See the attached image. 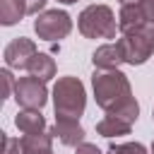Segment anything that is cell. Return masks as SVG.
<instances>
[{
  "instance_id": "10",
  "label": "cell",
  "mask_w": 154,
  "mask_h": 154,
  "mask_svg": "<svg viewBox=\"0 0 154 154\" xmlns=\"http://www.w3.org/2000/svg\"><path fill=\"white\" fill-rule=\"evenodd\" d=\"M91 63H94V67H99V70H118V65L125 63L123 51H120V43L116 41V43L99 46V48L94 51V55H91Z\"/></svg>"
},
{
  "instance_id": "7",
  "label": "cell",
  "mask_w": 154,
  "mask_h": 154,
  "mask_svg": "<svg viewBox=\"0 0 154 154\" xmlns=\"http://www.w3.org/2000/svg\"><path fill=\"white\" fill-rule=\"evenodd\" d=\"M36 53L38 51H36L34 41L19 36V38H14V41L7 43V48H5V63L12 70H29V63L34 60Z\"/></svg>"
},
{
  "instance_id": "11",
  "label": "cell",
  "mask_w": 154,
  "mask_h": 154,
  "mask_svg": "<svg viewBox=\"0 0 154 154\" xmlns=\"http://www.w3.org/2000/svg\"><path fill=\"white\" fill-rule=\"evenodd\" d=\"M14 125L24 132V135H36V132H46V118L41 116V111L34 108H24L17 113Z\"/></svg>"
},
{
  "instance_id": "24",
  "label": "cell",
  "mask_w": 154,
  "mask_h": 154,
  "mask_svg": "<svg viewBox=\"0 0 154 154\" xmlns=\"http://www.w3.org/2000/svg\"><path fill=\"white\" fill-rule=\"evenodd\" d=\"M152 154H154V144H152Z\"/></svg>"
},
{
  "instance_id": "23",
  "label": "cell",
  "mask_w": 154,
  "mask_h": 154,
  "mask_svg": "<svg viewBox=\"0 0 154 154\" xmlns=\"http://www.w3.org/2000/svg\"><path fill=\"white\" fill-rule=\"evenodd\" d=\"M123 5H128V2H140V0H120Z\"/></svg>"
},
{
  "instance_id": "12",
  "label": "cell",
  "mask_w": 154,
  "mask_h": 154,
  "mask_svg": "<svg viewBox=\"0 0 154 154\" xmlns=\"http://www.w3.org/2000/svg\"><path fill=\"white\" fill-rule=\"evenodd\" d=\"M130 123L128 120H123V118H118V116H113V113H106L99 123H96V132L101 135V137H118V135H130Z\"/></svg>"
},
{
  "instance_id": "19",
  "label": "cell",
  "mask_w": 154,
  "mask_h": 154,
  "mask_svg": "<svg viewBox=\"0 0 154 154\" xmlns=\"http://www.w3.org/2000/svg\"><path fill=\"white\" fill-rule=\"evenodd\" d=\"M24 2H26V12L29 14H38V10H43L48 0H24Z\"/></svg>"
},
{
  "instance_id": "25",
  "label": "cell",
  "mask_w": 154,
  "mask_h": 154,
  "mask_svg": "<svg viewBox=\"0 0 154 154\" xmlns=\"http://www.w3.org/2000/svg\"><path fill=\"white\" fill-rule=\"evenodd\" d=\"M152 120H154V111H152Z\"/></svg>"
},
{
  "instance_id": "2",
  "label": "cell",
  "mask_w": 154,
  "mask_h": 154,
  "mask_svg": "<svg viewBox=\"0 0 154 154\" xmlns=\"http://www.w3.org/2000/svg\"><path fill=\"white\" fill-rule=\"evenodd\" d=\"M53 106H55V118H79L87 106V94L84 84L79 77H60L53 87Z\"/></svg>"
},
{
  "instance_id": "22",
  "label": "cell",
  "mask_w": 154,
  "mask_h": 154,
  "mask_svg": "<svg viewBox=\"0 0 154 154\" xmlns=\"http://www.w3.org/2000/svg\"><path fill=\"white\" fill-rule=\"evenodd\" d=\"M58 2H63V5H72V2H77V0H58Z\"/></svg>"
},
{
  "instance_id": "17",
  "label": "cell",
  "mask_w": 154,
  "mask_h": 154,
  "mask_svg": "<svg viewBox=\"0 0 154 154\" xmlns=\"http://www.w3.org/2000/svg\"><path fill=\"white\" fill-rule=\"evenodd\" d=\"M108 154H147V149L140 142H128V144H113Z\"/></svg>"
},
{
  "instance_id": "9",
  "label": "cell",
  "mask_w": 154,
  "mask_h": 154,
  "mask_svg": "<svg viewBox=\"0 0 154 154\" xmlns=\"http://www.w3.org/2000/svg\"><path fill=\"white\" fill-rule=\"evenodd\" d=\"M147 14H144V7L142 2H128L120 7V17H118V29L123 34H130V31H137L142 26H147Z\"/></svg>"
},
{
  "instance_id": "8",
  "label": "cell",
  "mask_w": 154,
  "mask_h": 154,
  "mask_svg": "<svg viewBox=\"0 0 154 154\" xmlns=\"http://www.w3.org/2000/svg\"><path fill=\"white\" fill-rule=\"evenodd\" d=\"M51 135H55L67 147H79L84 142V128L75 118H55V125H53Z\"/></svg>"
},
{
  "instance_id": "21",
  "label": "cell",
  "mask_w": 154,
  "mask_h": 154,
  "mask_svg": "<svg viewBox=\"0 0 154 154\" xmlns=\"http://www.w3.org/2000/svg\"><path fill=\"white\" fill-rule=\"evenodd\" d=\"M142 2V7H144V14H147V19L154 24V0H140Z\"/></svg>"
},
{
  "instance_id": "20",
  "label": "cell",
  "mask_w": 154,
  "mask_h": 154,
  "mask_svg": "<svg viewBox=\"0 0 154 154\" xmlns=\"http://www.w3.org/2000/svg\"><path fill=\"white\" fill-rule=\"evenodd\" d=\"M75 154H101V149L96 147V144H89V142H82L77 149H75Z\"/></svg>"
},
{
  "instance_id": "6",
  "label": "cell",
  "mask_w": 154,
  "mask_h": 154,
  "mask_svg": "<svg viewBox=\"0 0 154 154\" xmlns=\"http://www.w3.org/2000/svg\"><path fill=\"white\" fill-rule=\"evenodd\" d=\"M14 99L22 108H34V111H41L48 101V89H46V82L29 75V77H19L14 82Z\"/></svg>"
},
{
  "instance_id": "18",
  "label": "cell",
  "mask_w": 154,
  "mask_h": 154,
  "mask_svg": "<svg viewBox=\"0 0 154 154\" xmlns=\"http://www.w3.org/2000/svg\"><path fill=\"white\" fill-rule=\"evenodd\" d=\"M0 79H2V99H7L10 96V89H12V75H10V70H2L0 72Z\"/></svg>"
},
{
  "instance_id": "3",
  "label": "cell",
  "mask_w": 154,
  "mask_h": 154,
  "mask_svg": "<svg viewBox=\"0 0 154 154\" xmlns=\"http://www.w3.org/2000/svg\"><path fill=\"white\" fill-rule=\"evenodd\" d=\"M79 34L84 38H116V17L108 5H89L77 17Z\"/></svg>"
},
{
  "instance_id": "4",
  "label": "cell",
  "mask_w": 154,
  "mask_h": 154,
  "mask_svg": "<svg viewBox=\"0 0 154 154\" xmlns=\"http://www.w3.org/2000/svg\"><path fill=\"white\" fill-rule=\"evenodd\" d=\"M118 43H120V51H123L125 63L142 65V63H147L154 55V26L147 24V26H142L137 31L123 34L118 38Z\"/></svg>"
},
{
  "instance_id": "1",
  "label": "cell",
  "mask_w": 154,
  "mask_h": 154,
  "mask_svg": "<svg viewBox=\"0 0 154 154\" xmlns=\"http://www.w3.org/2000/svg\"><path fill=\"white\" fill-rule=\"evenodd\" d=\"M91 87H94V99L96 103L106 111L113 113L130 125L140 116V106L132 96L130 82L120 70H96L91 75Z\"/></svg>"
},
{
  "instance_id": "14",
  "label": "cell",
  "mask_w": 154,
  "mask_h": 154,
  "mask_svg": "<svg viewBox=\"0 0 154 154\" xmlns=\"http://www.w3.org/2000/svg\"><path fill=\"white\" fill-rule=\"evenodd\" d=\"M24 14H29L24 0H0V22H2L5 26L17 24Z\"/></svg>"
},
{
  "instance_id": "16",
  "label": "cell",
  "mask_w": 154,
  "mask_h": 154,
  "mask_svg": "<svg viewBox=\"0 0 154 154\" xmlns=\"http://www.w3.org/2000/svg\"><path fill=\"white\" fill-rule=\"evenodd\" d=\"M0 140H2V149H0V154H24L22 140L10 137L7 132H0Z\"/></svg>"
},
{
  "instance_id": "5",
  "label": "cell",
  "mask_w": 154,
  "mask_h": 154,
  "mask_svg": "<svg viewBox=\"0 0 154 154\" xmlns=\"http://www.w3.org/2000/svg\"><path fill=\"white\" fill-rule=\"evenodd\" d=\"M34 31L43 41H60L72 31V19L63 10H46L34 19Z\"/></svg>"
},
{
  "instance_id": "15",
  "label": "cell",
  "mask_w": 154,
  "mask_h": 154,
  "mask_svg": "<svg viewBox=\"0 0 154 154\" xmlns=\"http://www.w3.org/2000/svg\"><path fill=\"white\" fill-rule=\"evenodd\" d=\"M29 75H34V77H38L43 82L55 77V60L48 53H36L34 60L29 63Z\"/></svg>"
},
{
  "instance_id": "13",
  "label": "cell",
  "mask_w": 154,
  "mask_h": 154,
  "mask_svg": "<svg viewBox=\"0 0 154 154\" xmlns=\"http://www.w3.org/2000/svg\"><path fill=\"white\" fill-rule=\"evenodd\" d=\"M22 147H24V154H53V140H51L48 132L24 135Z\"/></svg>"
}]
</instances>
